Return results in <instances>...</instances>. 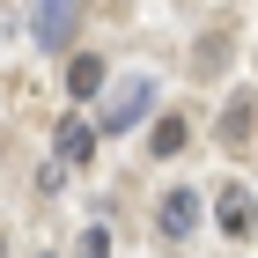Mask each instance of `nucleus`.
<instances>
[{
    "mask_svg": "<svg viewBox=\"0 0 258 258\" xmlns=\"http://www.w3.org/2000/svg\"><path fill=\"white\" fill-rule=\"evenodd\" d=\"M148 103H155V81H125V89H118V103H103L96 133H103V140H111V133H125L133 118H148Z\"/></svg>",
    "mask_w": 258,
    "mask_h": 258,
    "instance_id": "nucleus-2",
    "label": "nucleus"
},
{
    "mask_svg": "<svg viewBox=\"0 0 258 258\" xmlns=\"http://www.w3.org/2000/svg\"><path fill=\"white\" fill-rule=\"evenodd\" d=\"M251 125H258V103L251 96H229V111H221V148H251Z\"/></svg>",
    "mask_w": 258,
    "mask_h": 258,
    "instance_id": "nucleus-6",
    "label": "nucleus"
},
{
    "mask_svg": "<svg viewBox=\"0 0 258 258\" xmlns=\"http://www.w3.org/2000/svg\"><path fill=\"white\" fill-rule=\"evenodd\" d=\"M52 148H59V162H67V170H81V162L96 155V125H81V118H59Z\"/></svg>",
    "mask_w": 258,
    "mask_h": 258,
    "instance_id": "nucleus-5",
    "label": "nucleus"
},
{
    "mask_svg": "<svg viewBox=\"0 0 258 258\" xmlns=\"http://www.w3.org/2000/svg\"><path fill=\"white\" fill-rule=\"evenodd\" d=\"M0 258H8V236H0Z\"/></svg>",
    "mask_w": 258,
    "mask_h": 258,
    "instance_id": "nucleus-10",
    "label": "nucleus"
},
{
    "mask_svg": "<svg viewBox=\"0 0 258 258\" xmlns=\"http://www.w3.org/2000/svg\"><path fill=\"white\" fill-rule=\"evenodd\" d=\"M74 258H111V229H103V221H89V229H81V243H74Z\"/></svg>",
    "mask_w": 258,
    "mask_h": 258,
    "instance_id": "nucleus-9",
    "label": "nucleus"
},
{
    "mask_svg": "<svg viewBox=\"0 0 258 258\" xmlns=\"http://www.w3.org/2000/svg\"><path fill=\"white\" fill-rule=\"evenodd\" d=\"M214 221H221V236H229V243H243V236L258 229V199L243 192V184H229V192L214 199Z\"/></svg>",
    "mask_w": 258,
    "mask_h": 258,
    "instance_id": "nucleus-4",
    "label": "nucleus"
},
{
    "mask_svg": "<svg viewBox=\"0 0 258 258\" xmlns=\"http://www.w3.org/2000/svg\"><path fill=\"white\" fill-rule=\"evenodd\" d=\"M67 96H74V103L103 96V59H96V52H74V59H67Z\"/></svg>",
    "mask_w": 258,
    "mask_h": 258,
    "instance_id": "nucleus-7",
    "label": "nucleus"
},
{
    "mask_svg": "<svg viewBox=\"0 0 258 258\" xmlns=\"http://www.w3.org/2000/svg\"><path fill=\"white\" fill-rule=\"evenodd\" d=\"M184 140H192V125L170 111V118H155V125H148V155H162V162H170V155H184Z\"/></svg>",
    "mask_w": 258,
    "mask_h": 258,
    "instance_id": "nucleus-8",
    "label": "nucleus"
},
{
    "mask_svg": "<svg viewBox=\"0 0 258 258\" xmlns=\"http://www.w3.org/2000/svg\"><path fill=\"white\" fill-rule=\"evenodd\" d=\"M192 221H199V192L177 184V192L155 199V236H162V243H184V236H192Z\"/></svg>",
    "mask_w": 258,
    "mask_h": 258,
    "instance_id": "nucleus-1",
    "label": "nucleus"
},
{
    "mask_svg": "<svg viewBox=\"0 0 258 258\" xmlns=\"http://www.w3.org/2000/svg\"><path fill=\"white\" fill-rule=\"evenodd\" d=\"M37 258H52V251H37Z\"/></svg>",
    "mask_w": 258,
    "mask_h": 258,
    "instance_id": "nucleus-11",
    "label": "nucleus"
},
{
    "mask_svg": "<svg viewBox=\"0 0 258 258\" xmlns=\"http://www.w3.org/2000/svg\"><path fill=\"white\" fill-rule=\"evenodd\" d=\"M74 15H81V0H37L30 37H37L44 52H59V44H74Z\"/></svg>",
    "mask_w": 258,
    "mask_h": 258,
    "instance_id": "nucleus-3",
    "label": "nucleus"
}]
</instances>
